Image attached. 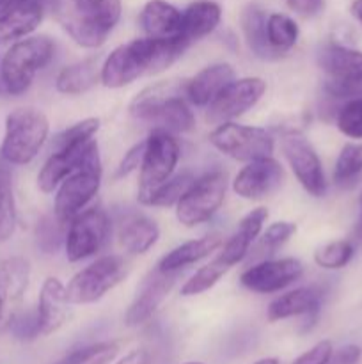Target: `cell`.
<instances>
[{"instance_id":"13","label":"cell","mask_w":362,"mask_h":364,"mask_svg":"<svg viewBox=\"0 0 362 364\" xmlns=\"http://www.w3.org/2000/svg\"><path fill=\"white\" fill-rule=\"evenodd\" d=\"M28 281L31 263L23 256H11L0 262V334L9 331L21 311Z\"/></svg>"},{"instance_id":"11","label":"cell","mask_w":362,"mask_h":364,"mask_svg":"<svg viewBox=\"0 0 362 364\" xmlns=\"http://www.w3.org/2000/svg\"><path fill=\"white\" fill-rule=\"evenodd\" d=\"M280 148L302 187L314 198H323L327 192L325 171L311 142L300 132H287L283 135Z\"/></svg>"},{"instance_id":"34","label":"cell","mask_w":362,"mask_h":364,"mask_svg":"<svg viewBox=\"0 0 362 364\" xmlns=\"http://www.w3.org/2000/svg\"><path fill=\"white\" fill-rule=\"evenodd\" d=\"M362 174V142L351 141L341 148L334 166V181L339 187L351 185Z\"/></svg>"},{"instance_id":"1","label":"cell","mask_w":362,"mask_h":364,"mask_svg":"<svg viewBox=\"0 0 362 364\" xmlns=\"http://www.w3.org/2000/svg\"><path fill=\"white\" fill-rule=\"evenodd\" d=\"M190 43L180 38H141L117 46L110 52L99 70V80L105 87L119 89L130 85L142 75L160 73L176 63Z\"/></svg>"},{"instance_id":"31","label":"cell","mask_w":362,"mask_h":364,"mask_svg":"<svg viewBox=\"0 0 362 364\" xmlns=\"http://www.w3.org/2000/svg\"><path fill=\"white\" fill-rule=\"evenodd\" d=\"M57 16H59L60 23H62L64 31L71 36V39L77 45L84 46V48H98V46H102L106 41V38L110 34L109 31L98 27L96 23H91V21L75 16L73 13L66 11L64 7H60Z\"/></svg>"},{"instance_id":"9","label":"cell","mask_w":362,"mask_h":364,"mask_svg":"<svg viewBox=\"0 0 362 364\" xmlns=\"http://www.w3.org/2000/svg\"><path fill=\"white\" fill-rule=\"evenodd\" d=\"M181 148L174 134L167 130H155L146 139L144 156L141 164V183H138V196L149 194L156 187L169 180L180 162Z\"/></svg>"},{"instance_id":"44","label":"cell","mask_w":362,"mask_h":364,"mask_svg":"<svg viewBox=\"0 0 362 364\" xmlns=\"http://www.w3.org/2000/svg\"><path fill=\"white\" fill-rule=\"evenodd\" d=\"M286 2L291 11H295V13L304 18L318 16L323 11V6H325L323 0H286Z\"/></svg>"},{"instance_id":"36","label":"cell","mask_w":362,"mask_h":364,"mask_svg":"<svg viewBox=\"0 0 362 364\" xmlns=\"http://www.w3.org/2000/svg\"><path fill=\"white\" fill-rule=\"evenodd\" d=\"M355 255V247L350 240H332L322 245L314 251V263L319 269L339 270L344 269L351 262Z\"/></svg>"},{"instance_id":"4","label":"cell","mask_w":362,"mask_h":364,"mask_svg":"<svg viewBox=\"0 0 362 364\" xmlns=\"http://www.w3.org/2000/svg\"><path fill=\"white\" fill-rule=\"evenodd\" d=\"M50 123L45 112L34 107H20L7 114L0 155L11 166H27L45 146Z\"/></svg>"},{"instance_id":"17","label":"cell","mask_w":362,"mask_h":364,"mask_svg":"<svg viewBox=\"0 0 362 364\" xmlns=\"http://www.w3.org/2000/svg\"><path fill=\"white\" fill-rule=\"evenodd\" d=\"M284 180V169L275 159L252 160L236 174L233 181V191L240 198L248 201H261L272 196Z\"/></svg>"},{"instance_id":"2","label":"cell","mask_w":362,"mask_h":364,"mask_svg":"<svg viewBox=\"0 0 362 364\" xmlns=\"http://www.w3.org/2000/svg\"><path fill=\"white\" fill-rule=\"evenodd\" d=\"M130 114L141 123L170 134H187L195 127L194 112L187 98V80L172 78L148 85L131 100Z\"/></svg>"},{"instance_id":"26","label":"cell","mask_w":362,"mask_h":364,"mask_svg":"<svg viewBox=\"0 0 362 364\" xmlns=\"http://www.w3.org/2000/svg\"><path fill=\"white\" fill-rule=\"evenodd\" d=\"M119 244L128 255H146L160 238V228L146 215H130L119 228Z\"/></svg>"},{"instance_id":"41","label":"cell","mask_w":362,"mask_h":364,"mask_svg":"<svg viewBox=\"0 0 362 364\" xmlns=\"http://www.w3.org/2000/svg\"><path fill=\"white\" fill-rule=\"evenodd\" d=\"M11 333L21 341H31L35 340L39 334V322H38V313H18L16 318L13 320L9 327Z\"/></svg>"},{"instance_id":"22","label":"cell","mask_w":362,"mask_h":364,"mask_svg":"<svg viewBox=\"0 0 362 364\" xmlns=\"http://www.w3.org/2000/svg\"><path fill=\"white\" fill-rule=\"evenodd\" d=\"M183 13L165 0H149L141 13L142 31L148 38H180Z\"/></svg>"},{"instance_id":"42","label":"cell","mask_w":362,"mask_h":364,"mask_svg":"<svg viewBox=\"0 0 362 364\" xmlns=\"http://www.w3.org/2000/svg\"><path fill=\"white\" fill-rule=\"evenodd\" d=\"M332 341L323 340L318 341L314 347L309 348L307 352L300 355L298 359H295L293 364H329L330 358H332Z\"/></svg>"},{"instance_id":"6","label":"cell","mask_w":362,"mask_h":364,"mask_svg":"<svg viewBox=\"0 0 362 364\" xmlns=\"http://www.w3.org/2000/svg\"><path fill=\"white\" fill-rule=\"evenodd\" d=\"M128 263L123 256L106 255L75 274L66 287L70 304H94L126 277Z\"/></svg>"},{"instance_id":"33","label":"cell","mask_w":362,"mask_h":364,"mask_svg":"<svg viewBox=\"0 0 362 364\" xmlns=\"http://www.w3.org/2000/svg\"><path fill=\"white\" fill-rule=\"evenodd\" d=\"M298 25L293 18L286 16L283 13H272L266 18V36L268 43L277 53L287 52L293 48L298 41Z\"/></svg>"},{"instance_id":"18","label":"cell","mask_w":362,"mask_h":364,"mask_svg":"<svg viewBox=\"0 0 362 364\" xmlns=\"http://www.w3.org/2000/svg\"><path fill=\"white\" fill-rule=\"evenodd\" d=\"M70 306L66 287L62 284V281L52 276L46 277L41 291H39L38 309H35L39 322V334L50 336V334L57 333L70 316Z\"/></svg>"},{"instance_id":"15","label":"cell","mask_w":362,"mask_h":364,"mask_svg":"<svg viewBox=\"0 0 362 364\" xmlns=\"http://www.w3.org/2000/svg\"><path fill=\"white\" fill-rule=\"evenodd\" d=\"M177 276H180V272H167V270H160L158 267L151 270L138 287L137 295H135L133 302L124 315V323L128 327H138L148 322L158 311L163 301L169 297L170 290L176 284Z\"/></svg>"},{"instance_id":"8","label":"cell","mask_w":362,"mask_h":364,"mask_svg":"<svg viewBox=\"0 0 362 364\" xmlns=\"http://www.w3.org/2000/svg\"><path fill=\"white\" fill-rule=\"evenodd\" d=\"M209 142L226 156L238 162H252V160L272 156L273 137L270 132L259 127H247L233 121L216 124L209 134Z\"/></svg>"},{"instance_id":"16","label":"cell","mask_w":362,"mask_h":364,"mask_svg":"<svg viewBox=\"0 0 362 364\" xmlns=\"http://www.w3.org/2000/svg\"><path fill=\"white\" fill-rule=\"evenodd\" d=\"M304 274V265L295 258L265 259L252 265L241 274L240 283L254 294H275L298 281Z\"/></svg>"},{"instance_id":"51","label":"cell","mask_w":362,"mask_h":364,"mask_svg":"<svg viewBox=\"0 0 362 364\" xmlns=\"http://www.w3.org/2000/svg\"><path fill=\"white\" fill-rule=\"evenodd\" d=\"M185 364H202V363H185Z\"/></svg>"},{"instance_id":"27","label":"cell","mask_w":362,"mask_h":364,"mask_svg":"<svg viewBox=\"0 0 362 364\" xmlns=\"http://www.w3.org/2000/svg\"><path fill=\"white\" fill-rule=\"evenodd\" d=\"M98 57H89V59L70 64L57 75L55 89L67 96L84 95L91 91L98 82Z\"/></svg>"},{"instance_id":"32","label":"cell","mask_w":362,"mask_h":364,"mask_svg":"<svg viewBox=\"0 0 362 364\" xmlns=\"http://www.w3.org/2000/svg\"><path fill=\"white\" fill-rule=\"evenodd\" d=\"M195 178L190 173H181L177 176H170L169 180L163 181L160 187L151 191L149 194L138 198V203L144 206H155V208H169V206L177 205L188 187L192 185Z\"/></svg>"},{"instance_id":"37","label":"cell","mask_w":362,"mask_h":364,"mask_svg":"<svg viewBox=\"0 0 362 364\" xmlns=\"http://www.w3.org/2000/svg\"><path fill=\"white\" fill-rule=\"evenodd\" d=\"M119 354V345L116 341H102L78 348L70 355L53 364H110Z\"/></svg>"},{"instance_id":"30","label":"cell","mask_w":362,"mask_h":364,"mask_svg":"<svg viewBox=\"0 0 362 364\" xmlns=\"http://www.w3.org/2000/svg\"><path fill=\"white\" fill-rule=\"evenodd\" d=\"M11 164L0 155V244H6L16 230V201L13 191Z\"/></svg>"},{"instance_id":"23","label":"cell","mask_w":362,"mask_h":364,"mask_svg":"<svg viewBox=\"0 0 362 364\" xmlns=\"http://www.w3.org/2000/svg\"><path fill=\"white\" fill-rule=\"evenodd\" d=\"M222 242L224 240L220 235H206V237L188 240L174 247L170 252H167L156 267L160 270H167V272H181L187 267L213 255L216 249L222 247Z\"/></svg>"},{"instance_id":"14","label":"cell","mask_w":362,"mask_h":364,"mask_svg":"<svg viewBox=\"0 0 362 364\" xmlns=\"http://www.w3.org/2000/svg\"><path fill=\"white\" fill-rule=\"evenodd\" d=\"M98 148L94 139L85 142H62L52 144V155L43 164L38 174L39 191L48 194L53 192L62 180H66L73 171H77Z\"/></svg>"},{"instance_id":"40","label":"cell","mask_w":362,"mask_h":364,"mask_svg":"<svg viewBox=\"0 0 362 364\" xmlns=\"http://www.w3.org/2000/svg\"><path fill=\"white\" fill-rule=\"evenodd\" d=\"M325 92L336 100L361 98L362 78H327Z\"/></svg>"},{"instance_id":"19","label":"cell","mask_w":362,"mask_h":364,"mask_svg":"<svg viewBox=\"0 0 362 364\" xmlns=\"http://www.w3.org/2000/svg\"><path fill=\"white\" fill-rule=\"evenodd\" d=\"M234 68L227 63L209 64L202 68L195 77L187 80V98L195 107H206L215 96L234 80Z\"/></svg>"},{"instance_id":"43","label":"cell","mask_w":362,"mask_h":364,"mask_svg":"<svg viewBox=\"0 0 362 364\" xmlns=\"http://www.w3.org/2000/svg\"><path fill=\"white\" fill-rule=\"evenodd\" d=\"M144 149H146V141L131 146V148L124 153V156H123V160L119 162V166H117L116 178H126L128 174L133 173L137 167H141L142 156H144Z\"/></svg>"},{"instance_id":"20","label":"cell","mask_w":362,"mask_h":364,"mask_svg":"<svg viewBox=\"0 0 362 364\" xmlns=\"http://www.w3.org/2000/svg\"><path fill=\"white\" fill-rule=\"evenodd\" d=\"M268 219V210L259 206L254 208L252 212H248L243 219L238 224L236 231L233 233V237L226 242L222 252L219 255V258L226 263L227 267H233L236 263H240L245 256L251 251V245L254 244L256 238L261 235L263 224Z\"/></svg>"},{"instance_id":"49","label":"cell","mask_w":362,"mask_h":364,"mask_svg":"<svg viewBox=\"0 0 362 364\" xmlns=\"http://www.w3.org/2000/svg\"><path fill=\"white\" fill-rule=\"evenodd\" d=\"M14 2H16V0H0V14L6 13V11L9 9Z\"/></svg>"},{"instance_id":"21","label":"cell","mask_w":362,"mask_h":364,"mask_svg":"<svg viewBox=\"0 0 362 364\" xmlns=\"http://www.w3.org/2000/svg\"><path fill=\"white\" fill-rule=\"evenodd\" d=\"M319 306H322V291L314 287H302L270 302L266 316L270 322H280L293 316H316Z\"/></svg>"},{"instance_id":"38","label":"cell","mask_w":362,"mask_h":364,"mask_svg":"<svg viewBox=\"0 0 362 364\" xmlns=\"http://www.w3.org/2000/svg\"><path fill=\"white\" fill-rule=\"evenodd\" d=\"M337 128L343 135L353 141L362 139V96L346 100L344 105L337 110Z\"/></svg>"},{"instance_id":"39","label":"cell","mask_w":362,"mask_h":364,"mask_svg":"<svg viewBox=\"0 0 362 364\" xmlns=\"http://www.w3.org/2000/svg\"><path fill=\"white\" fill-rule=\"evenodd\" d=\"M295 233H297V224L290 223V220H277V223L270 224L265 233H263L261 249L268 251L266 255H272L280 245L286 244Z\"/></svg>"},{"instance_id":"10","label":"cell","mask_w":362,"mask_h":364,"mask_svg":"<svg viewBox=\"0 0 362 364\" xmlns=\"http://www.w3.org/2000/svg\"><path fill=\"white\" fill-rule=\"evenodd\" d=\"M109 215L102 206L78 213L70 223L66 235V256L70 262H82L99 252L109 238Z\"/></svg>"},{"instance_id":"25","label":"cell","mask_w":362,"mask_h":364,"mask_svg":"<svg viewBox=\"0 0 362 364\" xmlns=\"http://www.w3.org/2000/svg\"><path fill=\"white\" fill-rule=\"evenodd\" d=\"M318 64L329 78H362V50L330 43L318 53Z\"/></svg>"},{"instance_id":"46","label":"cell","mask_w":362,"mask_h":364,"mask_svg":"<svg viewBox=\"0 0 362 364\" xmlns=\"http://www.w3.org/2000/svg\"><path fill=\"white\" fill-rule=\"evenodd\" d=\"M151 363V354L146 348H135L128 352L124 358H121L116 364H149Z\"/></svg>"},{"instance_id":"24","label":"cell","mask_w":362,"mask_h":364,"mask_svg":"<svg viewBox=\"0 0 362 364\" xmlns=\"http://www.w3.org/2000/svg\"><path fill=\"white\" fill-rule=\"evenodd\" d=\"M222 20V9L213 0H195L183 11L181 36L188 43L212 34Z\"/></svg>"},{"instance_id":"29","label":"cell","mask_w":362,"mask_h":364,"mask_svg":"<svg viewBox=\"0 0 362 364\" xmlns=\"http://www.w3.org/2000/svg\"><path fill=\"white\" fill-rule=\"evenodd\" d=\"M66 11L112 32L121 18V0H70Z\"/></svg>"},{"instance_id":"3","label":"cell","mask_w":362,"mask_h":364,"mask_svg":"<svg viewBox=\"0 0 362 364\" xmlns=\"http://www.w3.org/2000/svg\"><path fill=\"white\" fill-rule=\"evenodd\" d=\"M55 53V43L48 36H27L18 39L0 60V80L9 95H23L35 75L50 64Z\"/></svg>"},{"instance_id":"48","label":"cell","mask_w":362,"mask_h":364,"mask_svg":"<svg viewBox=\"0 0 362 364\" xmlns=\"http://www.w3.org/2000/svg\"><path fill=\"white\" fill-rule=\"evenodd\" d=\"M353 235L357 240H362V196H361V213H358V219H357V224H355Z\"/></svg>"},{"instance_id":"45","label":"cell","mask_w":362,"mask_h":364,"mask_svg":"<svg viewBox=\"0 0 362 364\" xmlns=\"http://www.w3.org/2000/svg\"><path fill=\"white\" fill-rule=\"evenodd\" d=\"M362 358V348L358 345H346L337 352H332L329 364H357Z\"/></svg>"},{"instance_id":"28","label":"cell","mask_w":362,"mask_h":364,"mask_svg":"<svg viewBox=\"0 0 362 364\" xmlns=\"http://www.w3.org/2000/svg\"><path fill=\"white\" fill-rule=\"evenodd\" d=\"M266 13L256 4H248L241 13V31H243L245 41L248 50L256 57L261 59H272L279 53L270 46L268 36H266Z\"/></svg>"},{"instance_id":"7","label":"cell","mask_w":362,"mask_h":364,"mask_svg":"<svg viewBox=\"0 0 362 364\" xmlns=\"http://www.w3.org/2000/svg\"><path fill=\"white\" fill-rule=\"evenodd\" d=\"M227 192V176L224 171H209L192 181L188 191L176 205V217L183 226L195 228L208 223L222 206Z\"/></svg>"},{"instance_id":"35","label":"cell","mask_w":362,"mask_h":364,"mask_svg":"<svg viewBox=\"0 0 362 364\" xmlns=\"http://www.w3.org/2000/svg\"><path fill=\"white\" fill-rule=\"evenodd\" d=\"M227 270H229V267L216 256L213 262H209L208 265L199 269L190 279L185 281V284L181 287V295H185V297H194V295L204 294V291H208L209 288H213L219 283L220 277H224V274Z\"/></svg>"},{"instance_id":"5","label":"cell","mask_w":362,"mask_h":364,"mask_svg":"<svg viewBox=\"0 0 362 364\" xmlns=\"http://www.w3.org/2000/svg\"><path fill=\"white\" fill-rule=\"evenodd\" d=\"M102 159L99 149H96L77 171L70 174L57 187L53 213L59 224H70L85 206L94 199L102 187Z\"/></svg>"},{"instance_id":"12","label":"cell","mask_w":362,"mask_h":364,"mask_svg":"<svg viewBox=\"0 0 362 364\" xmlns=\"http://www.w3.org/2000/svg\"><path fill=\"white\" fill-rule=\"evenodd\" d=\"M266 91V82L259 77L234 78L208 105L206 119L212 124H222L243 116L256 107Z\"/></svg>"},{"instance_id":"47","label":"cell","mask_w":362,"mask_h":364,"mask_svg":"<svg viewBox=\"0 0 362 364\" xmlns=\"http://www.w3.org/2000/svg\"><path fill=\"white\" fill-rule=\"evenodd\" d=\"M350 13L355 20L362 23V0H353V2H351Z\"/></svg>"},{"instance_id":"50","label":"cell","mask_w":362,"mask_h":364,"mask_svg":"<svg viewBox=\"0 0 362 364\" xmlns=\"http://www.w3.org/2000/svg\"><path fill=\"white\" fill-rule=\"evenodd\" d=\"M254 364H279L275 358H266V359H259V361H256Z\"/></svg>"}]
</instances>
